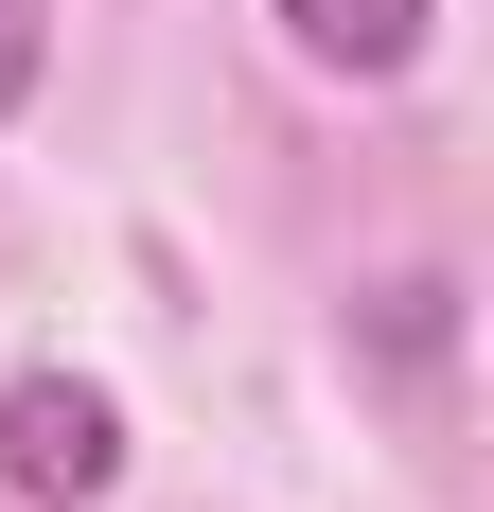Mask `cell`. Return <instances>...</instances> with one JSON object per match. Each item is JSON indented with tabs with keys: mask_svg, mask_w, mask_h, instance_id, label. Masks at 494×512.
Listing matches in <instances>:
<instances>
[{
	"mask_svg": "<svg viewBox=\"0 0 494 512\" xmlns=\"http://www.w3.org/2000/svg\"><path fill=\"white\" fill-rule=\"evenodd\" d=\"M0 477L36 512H89L106 477H124V424H106L89 371H18V407H0Z\"/></svg>",
	"mask_w": 494,
	"mask_h": 512,
	"instance_id": "obj_1",
	"label": "cell"
},
{
	"mask_svg": "<svg viewBox=\"0 0 494 512\" xmlns=\"http://www.w3.org/2000/svg\"><path fill=\"white\" fill-rule=\"evenodd\" d=\"M283 36L318 53V71H353V89H371V71H406V53H424V0H283Z\"/></svg>",
	"mask_w": 494,
	"mask_h": 512,
	"instance_id": "obj_2",
	"label": "cell"
},
{
	"mask_svg": "<svg viewBox=\"0 0 494 512\" xmlns=\"http://www.w3.org/2000/svg\"><path fill=\"white\" fill-rule=\"evenodd\" d=\"M36 53H53V0H0V106L36 89Z\"/></svg>",
	"mask_w": 494,
	"mask_h": 512,
	"instance_id": "obj_3",
	"label": "cell"
}]
</instances>
